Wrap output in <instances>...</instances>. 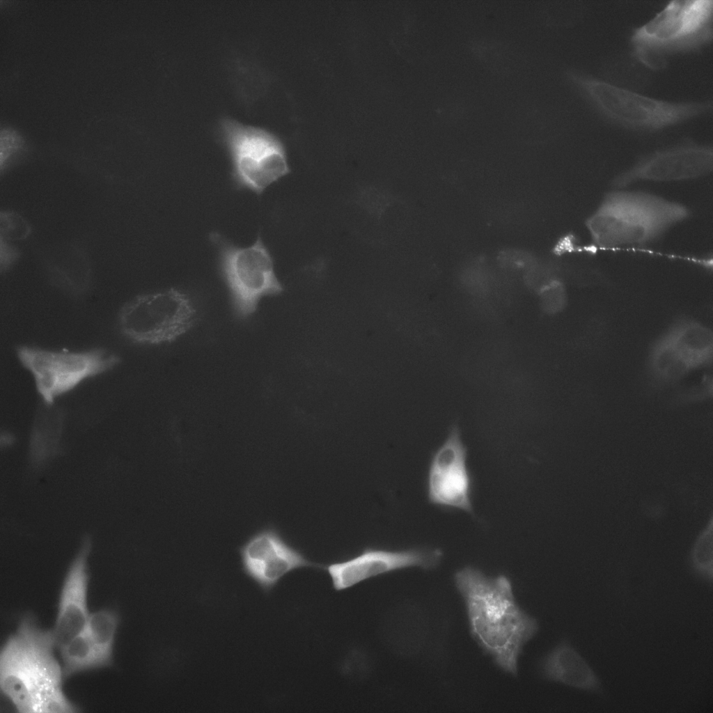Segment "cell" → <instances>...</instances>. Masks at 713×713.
Wrapping results in <instances>:
<instances>
[{"label":"cell","mask_w":713,"mask_h":713,"mask_svg":"<svg viewBox=\"0 0 713 713\" xmlns=\"http://www.w3.org/2000/svg\"><path fill=\"white\" fill-rule=\"evenodd\" d=\"M454 581L472 637L498 668L516 675L522 649L538 625L517 602L510 580L467 566L455 572Z\"/></svg>","instance_id":"obj_1"},{"label":"cell","mask_w":713,"mask_h":713,"mask_svg":"<svg viewBox=\"0 0 713 713\" xmlns=\"http://www.w3.org/2000/svg\"><path fill=\"white\" fill-rule=\"evenodd\" d=\"M52 630L24 616L0 655V687L21 713H74L79 708L63 690L62 667L54 655Z\"/></svg>","instance_id":"obj_2"},{"label":"cell","mask_w":713,"mask_h":713,"mask_svg":"<svg viewBox=\"0 0 713 713\" xmlns=\"http://www.w3.org/2000/svg\"><path fill=\"white\" fill-rule=\"evenodd\" d=\"M690 216L684 204L653 193L614 189L602 197L584 225L593 244L616 249L655 242Z\"/></svg>","instance_id":"obj_3"},{"label":"cell","mask_w":713,"mask_h":713,"mask_svg":"<svg viewBox=\"0 0 713 713\" xmlns=\"http://www.w3.org/2000/svg\"><path fill=\"white\" fill-rule=\"evenodd\" d=\"M712 0L673 1L630 36L634 57L652 70L665 67L668 57L691 52L712 39Z\"/></svg>","instance_id":"obj_4"},{"label":"cell","mask_w":713,"mask_h":713,"mask_svg":"<svg viewBox=\"0 0 713 713\" xmlns=\"http://www.w3.org/2000/svg\"><path fill=\"white\" fill-rule=\"evenodd\" d=\"M568 77L602 116L635 130H662L698 116L712 107L707 102L659 100L579 72H570Z\"/></svg>","instance_id":"obj_5"},{"label":"cell","mask_w":713,"mask_h":713,"mask_svg":"<svg viewBox=\"0 0 713 713\" xmlns=\"http://www.w3.org/2000/svg\"><path fill=\"white\" fill-rule=\"evenodd\" d=\"M198 312L191 298L175 288L139 295L118 315L121 334L133 343H171L196 324Z\"/></svg>","instance_id":"obj_6"},{"label":"cell","mask_w":713,"mask_h":713,"mask_svg":"<svg viewBox=\"0 0 713 713\" xmlns=\"http://www.w3.org/2000/svg\"><path fill=\"white\" fill-rule=\"evenodd\" d=\"M21 364L32 375L36 390L47 405L88 378L106 373L120 361L102 348L80 352L54 351L21 345L16 348Z\"/></svg>","instance_id":"obj_7"},{"label":"cell","mask_w":713,"mask_h":713,"mask_svg":"<svg viewBox=\"0 0 713 713\" xmlns=\"http://www.w3.org/2000/svg\"><path fill=\"white\" fill-rule=\"evenodd\" d=\"M221 133L230 153L237 187L260 194L290 172L283 144L271 132L225 119Z\"/></svg>","instance_id":"obj_8"},{"label":"cell","mask_w":713,"mask_h":713,"mask_svg":"<svg viewBox=\"0 0 713 713\" xmlns=\"http://www.w3.org/2000/svg\"><path fill=\"white\" fill-rule=\"evenodd\" d=\"M212 237L219 246L221 270L237 318L251 317L263 297L283 291L274 272L273 258L260 237L245 248L234 245L217 234Z\"/></svg>","instance_id":"obj_9"},{"label":"cell","mask_w":713,"mask_h":713,"mask_svg":"<svg viewBox=\"0 0 713 713\" xmlns=\"http://www.w3.org/2000/svg\"><path fill=\"white\" fill-rule=\"evenodd\" d=\"M713 169V149L707 145L684 143L649 153L616 175L614 189L638 182H673L706 176Z\"/></svg>","instance_id":"obj_10"},{"label":"cell","mask_w":713,"mask_h":713,"mask_svg":"<svg viewBox=\"0 0 713 713\" xmlns=\"http://www.w3.org/2000/svg\"><path fill=\"white\" fill-rule=\"evenodd\" d=\"M467 449L457 425H453L434 453L428 470L430 503L446 509L472 513V480L467 464Z\"/></svg>","instance_id":"obj_11"},{"label":"cell","mask_w":713,"mask_h":713,"mask_svg":"<svg viewBox=\"0 0 713 713\" xmlns=\"http://www.w3.org/2000/svg\"><path fill=\"white\" fill-rule=\"evenodd\" d=\"M442 555L439 549L389 551L367 548L353 558L329 564L324 569L331 577L334 589L343 590L366 579L398 570L414 567L434 569L439 564Z\"/></svg>","instance_id":"obj_12"},{"label":"cell","mask_w":713,"mask_h":713,"mask_svg":"<svg viewBox=\"0 0 713 713\" xmlns=\"http://www.w3.org/2000/svg\"><path fill=\"white\" fill-rule=\"evenodd\" d=\"M240 554L244 573L266 592L292 570L320 567L288 544L273 528L253 535L240 547Z\"/></svg>","instance_id":"obj_13"},{"label":"cell","mask_w":713,"mask_h":713,"mask_svg":"<svg viewBox=\"0 0 713 713\" xmlns=\"http://www.w3.org/2000/svg\"><path fill=\"white\" fill-rule=\"evenodd\" d=\"M90 549L89 540H84L61 588L52 629L56 647L59 649L84 632L90 615L87 606V559Z\"/></svg>","instance_id":"obj_14"},{"label":"cell","mask_w":713,"mask_h":713,"mask_svg":"<svg viewBox=\"0 0 713 713\" xmlns=\"http://www.w3.org/2000/svg\"><path fill=\"white\" fill-rule=\"evenodd\" d=\"M543 678L583 692L603 695L602 680L596 671L567 639L557 643L542 659Z\"/></svg>","instance_id":"obj_15"},{"label":"cell","mask_w":713,"mask_h":713,"mask_svg":"<svg viewBox=\"0 0 713 713\" xmlns=\"http://www.w3.org/2000/svg\"><path fill=\"white\" fill-rule=\"evenodd\" d=\"M666 336L691 368L711 362L713 334L707 327L691 320L676 324Z\"/></svg>","instance_id":"obj_16"},{"label":"cell","mask_w":713,"mask_h":713,"mask_svg":"<svg viewBox=\"0 0 713 713\" xmlns=\"http://www.w3.org/2000/svg\"><path fill=\"white\" fill-rule=\"evenodd\" d=\"M119 620L118 614L114 610L100 609L90 613L84 630L96 650L103 667L112 664L115 636Z\"/></svg>","instance_id":"obj_17"},{"label":"cell","mask_w":713,"mask_h":713,"mask_svg":"<svg viewBox=\"0 0 713 713\" xmlns=\"http://www.w3.org/2000/svg\"><path fill=\"white\" fill-rule=\"evenodd\" d=\"M650 368L653 376L661 382H674L691 368L665 335L652 347Z\"/></svg>","instance_id":"obj_18"},{"label":"cell","mask_w":713,"mask_h":713,"mask_svg":"<svg viewBox=\"0 0 713 713\" xmlns=\"http://www.w3.org/2000/svg\"><path fill=\"white\" fill-rule=\"evenodd\" d=\"M60 652L64 678L103 667L96 650L84 631L61 647Z\"/></svg>","instance_id":"obj_19"},{"label":"cell","mask_w":713,"mask_h":713,"mask_svg":"<svg viewBox=\"0 0 713 713\" xmlns=\"http://www.w3.org/2000/svg\"><path fill=\"white\" fill-rule=\"evenodd\" d=\"M471 49L484 64L496 72H512L522 63L517 50L499 41L476 40L472 43Z\"/></svg>","instance_id":"obj_20"},{"label":"cell","mask_w":713,"mask_h":713,"mask_svg":"<svg viewBox=\"0 0 713 713\" xmlns=\"http://www.w3.org/2000/svg\"><path fill=\"white\" fill-rule=\"evenodd\" d=\"M689 567L694 577L705 585L712 586L713 549L712 522L694 543L689 556Z\"/></svg>","instance_id":"obj_21"},{"label":"cell","mask_w":713,"mask_h":713,"mask_svg":"<svg viewBox=\"0 0 713 713\" xmlns=\"http://www.w3.org/2000/svg\"><path fill=\"white\" fill-rule=\"evenodd\" d=\"M538 292L541 308L548 314L559 313L566 305L567 293L563 279L551 280Z\"/></svg>","instance_id":"obj_22"},{"label":"cell","mask_w":713,"mask_h":713,"mask_svg":"<svg viewBox=\"0 0 713 713\" xmlns=\"http://www.w3.org/2000/svg\"><path fill=\"white\" fill-rule=\"evenodd\" d=\"M30 231L28 223L19 214L7 212L1 214V239L5 241L23 240Z\"/></svg>","instance_id":"obj_23"},{"label":"cell","mask_w":713,"mask_h":713,"mask_svg":"<svg viewBox=\"0 0 713 713\" xmlns=\"http://www.w3.org/2000/svg\"><path fill=\"white\" fill-rule=\"evenodd\" d=\"M22 145L20 136L10 129H6L1 132V168L7 162L10 156Z\"/></svg>","instance_id":"obj_24"},{"label":"cell","mask_w":713,"mask_h":713,"mask_svg":"<svg viewBox=\"0 0 713 713\" xmlns=\"http://www.w3.org/2000/svg\"><path fill=\"white\" fill-rule=\"evenodd\" d=\"M17 251L1 239V268L6 269L17 258Z\"/></svg>","instance_id":"obj_25"}]
</instances>
